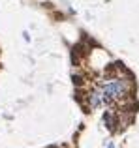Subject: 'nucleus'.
I'll return each instance as SVG.
<instances>
[{
    "label": "nucleus",
    "mask_w": 139,
    "mask_h": 148,
    "mask_svg": "<svg viewBox=\"0 0 139 148\" xmlns=\"http://www.w3.org/2000/svg\"><path fill=\"white\" fill-rule=\"evenodd\" d=\"M107 148H115V146H113V145H109V146H107Z\"/></svg>",
    "instance_id": "obj_4"
},
{
    "label": "nucleus",
    "mask_w": 139,
    "mask_h": 148,
    "mask_svg": "<svg viewBox=\"0 0 139 148\" xmlns=\"http://www.w3.org/2000/svg\"><path fill=\"white\" fill-rule=\"evenodd\" d=\"M72 79H73V84H75V86H77V88H79V86H81V84H83V77H81V75H73V77H72Z\"/></svg>",
    "instance_id": "obj_3"
},
{
    "label": "nucleus",
    "mask_w": 139,
    "mask_h": 148,
    "mask_svg": "<svg viewBox=\"0 0 139 148\" xmlns=\"http://www.w3.org/2000/svg\"><path fill=\"white\" fill-rule=\"evenodd\" d=\"M103 103V99H102V90H94V92H90L88 94V105H90V109H98L100 105Z\"/></svg>",
    "instance_id": "obj_1"
},
{
    "label": "nucleus",
    "mask_w": 139,
    "mask_h": 148,
    "mask_svg": "<svg viewBox=\"0 0 139 148\" xmlns=\"http://www.w3.org/2000/svg\"><path fill=\"white\" fill-rule=\"evenodd\" d=\"M103 124L107 126V130H111V131H115V116H113V112L111 111H105L103 112Z\"/></svg>",
    "instance_id": "obj_2"
}]
</instances>
